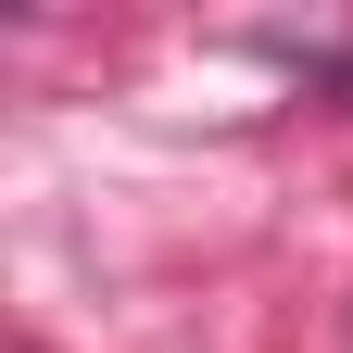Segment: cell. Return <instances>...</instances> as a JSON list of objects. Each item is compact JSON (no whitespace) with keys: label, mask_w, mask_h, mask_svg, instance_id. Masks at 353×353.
Wrapping results in <instances>:
<instances>
[]
</instances>
